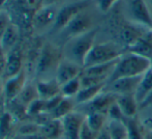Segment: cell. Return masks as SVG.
Returning <instances> with one entry per match:
<instances>
[{"instance_id":"1","label":"cell","mask_w":152,"mask_h":139,"mask_svg":"<svg viewBox=\"0 0 152 139\" xmlns=\"http://www.w3.org/2000/svg\"><path fill=\"white\" fill-rule=\"evenodd\" d=\"M151 69V61L149 58L132 52L124 53L120 56L109 82L123 77L142 76Z\"/></svg>"},{"instance_id":"2","label":"cell","mask_w":152,"mask_h":139,"mask_svg":"<svg viewBox=\"0 0 152 139\" xmlns=\"http://www.w3.org/2000/svg\"><path fill=\"white\" fill-rule=\"evenodd\" d=\"M96 33H97V30L92 29L84 35L70 38V42L66 46L65 58L78 63L83 68L85 58L95 44Z\"/></svg>"},{"instance_id":"3","label":"cell","mask_w":152,"mask_h":139,"mask_svg":"<svg viewBox=\"0 0 152 139\" xmlns=\"http://www.w3.org/2000/svg\"><path fill=\"white\" fill-rule=\"evenodd\" d=\"M124 52L120 49L118 45L115 43L104 42L99 44H94L92 49L89 51L83 65V69L93 65H102L118 59Z\"/></svg>"},{"instance_id":"4","label":"cell","mask_w":152,"mask_h":139,"mask_svg":"<svg viewBox=\"0 0 152 139\" xmlns=\"http://www.w3.org/2000/svg\"><path fill=\"white\" fill-rule=\"evenodd\" d=\"M60 53L57 48L48 44L42 48L39 57L36 63V73L38 76H46L51 73H56L57 67L60 63Z\"/></svg>"},{"instance_id":"5","label":"cell","mask_w":152,"mask_h":139,"mask_svg":"<svg viewBox=\"0 0 152 139\" xmlns=\"http://www.w3.org/2000/svg\"><path fill=\"white\" fill-rule=\"evenodd\" d=\"M130 22L151 29V10L146 0H127Z\"/></svg>"},{"instance_id":"6","label":"cell","mask_w":152,"mask_h":139,"mask_svg":"<svg viewBox=\"0 0 152 139\" xmlns=\"http://www.w3.org/2000/svg\"><path fill=\"white\" fill-rule=\"evenodd\" d=\"M143 78L142 76L136 77H123L119 78L112 82L107 83L104 90L109 91L111 93H114L115 96H136V93L138 90V87L141 83V80Z\"/></svg>"},{"instance_id":"7","label":"cell","mask_w":152,"mask_h":139,"mask_svg":"<svg viewBox=\"0 0 152 139\" xmlns=\"http://www.w3.org/2000/svg\"><path fill=\"white\" fill-rule=\"evenodd\" d=\"M91 25V17L87 13H85V10H83L80 14L77 15L62 30L64 31V33H65V35L67 38H74L76 36L84 35V33L92 30Z\"/></svg>"},{"instance_id":"8","label":"cell","mask_w":152,"mask_h":139,"mask_svg":"<svg viewBox=\"0 0 152 139\" xmlns=\"http://www.w3.org/2000/svg\"><path fill=\"white\" fill-rule=\"evenodd\" d=\"M83 68L78 63L69 60L67 58H63L60 60L56 73H55V79L59 83V85H63L68 81L75 78H78L82 74Z\"/></svg>"},{"instance_id":"9","label":"cell","mask_w":152,"mask_h":139,"mask_svg":"<svg viewBox=\"0 0 152 139\" xmlns=\"http://www.w3.org/2000/svg\"><path fill=\"white\" fill-rule=\"evenodd\" d=\"M85 117L80 112L72 111L68 115L61 119L63 125V137L64 139H79L82 125Z\"/></svg>"},{"instance_id":"10","label":"cell","mask_w":152,"mask_h":139,"mask_svg":"<svg viewBox=\"0 0 152 139\" xmlns=\"http://www.w3.org/2000/svg\"><path fill=\"white\" fill-rule=\"evenodd\" d=\"M87 2H77V3H72L69 5H66L64 7H62L57 14V18L55 21L54 28L57 30L63 29L78 14H80L81 12L86 8Z\"/></svg>"},{"instance_id":"11","label":"cell","mask_w":152,"mask_h":139,"mask_svg":"<svg viewBox=\"0 0 152 139\" xmlns=\"http://www.w3.org/2000/svg\"><path fill=\"white\" fill-rule=\"evenodd\" d=\"M26 83V73L24 70L16 76L7 78L4 84V96L7 102L15 101L22 93Z\"/></svg>"},{"instance_id":"12","label":"cell","mask_w":152,"mask_h":139,"mask_svg":"<svg viewBox=\"0 0 152 139\" xmlns=\"http://www.w3.org/2000/svg\"><path fill=\"white\" fill-rule=\"evenodd\" d=\"M149 28L140 26L138 24H134L132 22H129L128 24L124 25L120 30V40L125 45L127 49H129L132 46H134L137 43V40L141 38Z\"/></svg>"},{"instance_id":"13","label":"cell","mask_w":152,"mask_h":139,"mask_svg":"<svg viewBox=\"0 0 152 139\" xmlns=\"http://www.w3.org/2000/svg\"><path fill=\"white\" fill-rule=\"evenodd\" d=\"M22 52L16 46L6 54V59L4 63V73H5L6 78L14 77L22 72Z\"/></svg>"},{"instance_id":"14","label":"cell","mask_w":152,"mask_h":139,"mask_svg":"<svg viewBox=\"0 0 152 139\" xmlns=\"http://www.w3.org/2000/svg\"><path fill=\"white\" fill-rule=\"evenodd\" d=\"M57 14L58 12L51 5L40 7L34 13L33 18H32V24L36 28H44L51 24H55Z\"/></svg>"},{"instance_id":"15","label":"cell","mask_w":152,"mask_h":139,"mask_svg":"<svg viewBox=\"0 0 152 139\" xmlns=\"http://www.w3.org/2000/svg\"><path fill=\"white\" fill-rule=\"evenodd\" d=\"M117 100V96H115L114 93H111L109 91L104 90L102 93H100L95 99H93L91 102H89L87 104L89 108V112H102L107 114L109 108L111 107V105L115 103Z\"/></svg>"},{"instance_id":"16","label":"cell","mask_w":152,"mask_h":139,"mask_svg":"<svg viewBox=\"0 0 152 139\" xmlns=\"http://www.w3.org/2000/svg\"><path fill=\"white\" fill-rule=\"evenodd\" d=\"M36 87H37L39 98L45 101H48L52 98L61 95V86L55 78L39 80L36 84Z\"/></svg>"},{"instance_id":"17","label":"cell","mask_w":152,"mask_h":139,"mask_svg":"<svg viewBox=\"0 0 152 139\" xmlns=\"http://www.w3.org/2000/svg\"><path fill=\"white\" fill-rule=\"evenodd\" d=\"M128 52L150 58L152 55V30L148 29L137 43L128 49Z\"/></svg>"},{"instance_id":"18","label":"cell","mask_w":152,"mask_h":139,"mask_svg":"<svg viewBox=\"0 0 152 139\" xmlns=\"http://www.w3.org/2000/svg\"><path fill=\"white\" fill-rule=\"evenodd\" d=\"M125 118H134L139 110V103L134 95L118 96L116 100Z\"/></svg>"},{"instance_id":"19","label":"cell","mask_w":152,"mask_h":139,"mask_svg":"<svg viewBox=\"0 0 152 139\" xmlns=\"http://www.w3.org/2000/svg\"><path fill=\"white\" fill-rule=\"evenodd\" d=\"M40 126V133L47 139H58L63 136V125L61 119L50 118Z\"/></svg>"},{"instance_id":"20","label":"cell","mask_w":152,"mask_h":139,"mask_svg":"<svg viewBox=\"0 0 152 139\" xmlns=\"http://www.w3.org/2000/svg\"><path fill=\"white\" fill-rule=\"evenodd\" d=\"M18 38H19L18 28H17L16 25L10 24V27L7 28V30L4 32V35L0 38V48H1V51H4L7 54L10 51H12L16 47Z\"/></svg>"},{"instance_id":"21","label":"cell","mask_w":152,"mask_h":139,"mask_svg":"<svg viewBox=\"0 0 152 139\" xmlns=\"http://www.w3.org/2000/svg\"><path fill=\"white\" fill-rule=\"evenodd\" d=\"M106 85L107 83H104V84H98L94 85V86L81 88L79 93L75 97L76 98V102L78 104H88L93 99H95L100 93L104 91Z\"/></svg>"},{"instance_id":"22","label":"cell","mask_w":152,"mask_h":139,"mask_svg":"<svg viewBox=\"0 0 152 139\" xmlns=\"http://www.w3.org/2000/svg\"><path fill=\"white\" fill-rule=\"evenodd\" d=\"M106 129L111 139H127V129L125 121H111L109 119L106 124Z\"/></svg>"},{"instance_id":"23","label":"cell","mask_w":152,"mask_h":139,"mask_svg":"<svg viewBox=\"0 0 152 139\" xmlns=\"http://www.w3.org/2000/svg\"><path fill=\"white\" fill-rule=\"evenodd\" d=\"M151 90H152V69H150L148 72H146L143 75V78L138 87L136 96H134L138 103L140 104Z\"/></svg>"},{"instance_id":"24","label":"cell","mask_w":152,"mask_h":139,"mask_svg":"<svg viewBox=\"0 0 152 139\" xmlns=\"http://www.w3.org/2000/svg\"><path fill=\"white\" fill-rule=\"evenodd\" d=\"M107 114L102 112H89L87 113L86 123L96 133H99L104 127H106V121H107Z\"/></svg>"},{"instance_id":"25","label":"cell","mask_w":152,"mask_h":139,"mask_svg":"<svg viewBox=\"0 0 152 139\" xmlns=\"http://www.w3.org/2000/svg\"><path fill=\"white\" fill-rule=\"evenodd\" d=\"M74 109V103L70 101V98H64L60 101V103L56 106V108L50 113V116L52 118L56 119H62L63 117H65L66 115H68L70 112H72Z\"/></svg>"},{"instance_id":"26","label":"cell","mask_w":152,"mask_h":139,"mask_svg":"<svg viewBox=\"0 0 152 139\" xmlns=\"http://www.w3.org/2000/svg\"><path fill=\"white\" fill-rule=\"evenodd\" d=\"M15 117L10 112H4L0 117V139L12 138V132L14 130Z\"/></svg>"},{"instance_id":"27","label":"cell","mask_w":152,"mask_h":139,"mask_svg":"<svg viewBox=\"0 0 152 139\" xmlns=\"http://www.w3.org/2000/svg\"><path fill=\"white\" fill-rule=\"evenodd\" d=\"M38 98H39V96H38L36 85H31V84H27L26 83L25 87L23 88L22 93H20V96H19L16 100H18V101L20 102L21 104L24 105V106L28 107L32 102L35 101Z\"/></svg>"},{"instance_id":"28","label":"cell","mask_w":152,"mask_h":139,"mask_svg":"<svg viewBox=\"0 0 152 139\" xmlns=\"http://www.w3.org/2000/svg\"><path fill=\"white\" fill-rule=\"evenodd\" d=\"M127 129V139H143L144 137V126H141L136 118H125Z\"/></svg>"},{"instance_id":"29","label":"cell","mask_w":152,"mask_h":139,"mask_svg":"<svg viewBox=\"0 0 152 139\" xmlns=\"http://www.w3.org/2000/svg\"><path fill=\"white\" fill-rule=\"evenodd\" d=\"M81 77V76H80ZM75 78L68 81L67 83L61 85V95L64 98H72L76 97L81 90V78Z\"/></svg>"},{"instance_id":"30","label":"cell","mask_w":152,"mask_h":139,"mask_svg":"<svg viewBox=\"0 0 152 139\" xmlns=\"http://www.w3.org/2000/svg\"><path fill=\"white\" fill-rule=\"evenodd\" d=\"M27 113L28 115H34V116H38L46 113V101L40 98L36 99L27 107Z\"/></svg>"},{"instance_id":"31","label":"cell","mask_w":152,"mask_h":139,"mask_svg":"<svg viewBox=\"0 0 152 139\" xmlns=\"http://www.w3.org/2000/svg\"><path fill=\"white\" fill-rule=\"evenodd\" d=\"M107 116H108V119H111V121H125V116L123 115L121 109L119 108L118 104L116 102L111 105L108 112H107Z\"/></svg>"},{"instance_id":"32","label":"cell","mask_w":152,"mask_h":139,"mask_svg":"<svg viewBox=\"0 0 152 139\" xmlns=\"http://www.w3.org/2000/svg\"><path fill=\"white\" fill-rule=\"evenodd\" d=\"M44 0H19L21 7L24 8L26 10H38L42 7V4Z\"/></svg>"},{"instance_id":"33","label":"cell","mask_w":152,"mask_h":139,"mask_svg":"<svg viewBox=\"0 0 152 139\" xmlns=\"http://www.w3.org/2000/svg\"><path fill=\"white\" fill-rule=\"evenodd\" d=\"M98 133H96L95 131L91 129L88 126V124L86 123V119L84 121L82 125V128H81L80 131V137L79 139H96L97 138Z\"/></svg>"},{"instance_id":"34","label":"cell","mask_w":152,"mask_h":139,"mask_svg":"<svg viewBox=\"0 0 152 139\" xmlns=\"http://www.w3.org/2000/svg\"><path fill=\"white\" fill-rule=\"evenodd\" d=\"M12 24L10 20V16H8L7 12L4 10H0V38L4 35L10 25Z\"/></svg>"},{"instance_id":"35","label":"cell","mask_w":152,"mask_h":139,"mask_svg":"<svg viewBox=\"0 0 152 139\" xmlns=\"http://www.w3.org/2000/svg\"><path fill=\"white\" fill-rule=\"evenodd\" d=\"M118 1H120V0H95V3L98 10L102 13L106 14V13H108Z\"/></svg>"},{"instance_id":"36","label":"cell","mask_w":152,"mask_h":139,"mask_svg":"<svg viewBox=\"0 0 152 139\" xmlns=\"http://www.w3.org/2000/svg\"><path fill=\"white\" fill-rule=\"evenodd\" d=\"M150 105H152V90L145 97V99L139 104V109L146 108V107L150 106Z\"/></svg>"},{"instance_id":"37","label":"cell","mask_w":152,"mask_h":139,"mask_svg":"<svg viewBox=\"0 0 152 139\" xmlns=\"http://www.w3.org/2000/svg\"><path fill=\"white\" fill-rule=\"evenodd\" d=\"M143 125H144V128L147 129L148 131H150L152 133V116L147 117L146 119L143 121Z\"/></svg>"},{"instance_id":"38","label":"cell","mask_w":152,"mask_h":139,"mask_svg":"<svg viewBox=\"0 0 152 139\" xmlns=\"http://www.w3.org/2000/svg\"><path fill=\"white\" fill-rule=\"evenodd\" d=\"M96 139H111L110 135H109L108 131H107V129H106V127H104V129H102V131L98 133L97 138H96Z\"/></svg>"},{"instance_id":"39","label":"cell","mask_w":152,"mask_h":139,"mask_svg":"<svg viewBox=\"0 0 152 139\" xmlns=\"http://www.w3.org/2000/svg\"><path fill=\"white\" fill-rule=\"evenodd\" d=\"M22 138L23 139H47L40 132L35 133V134H31V135H28V136H24V137H22Z\"/></svg>"},{"instance_id":"40","label":"cell","mask_w":152,"mask_h":139,"mask_svg":"<svg viewBox=\"0 0 152 139\" xmlns=\"http://www.w3.org/2000/svg\"><path fill=\"white\" fill-rule=\"evenodd\" d=\"M143 139H152V133L147 129H145V128H144V137H143Z\"/></svg>"},{"instance_id":"41","label":"cell","mask_w":152,"mask_h":139,"mask_svg":"<svg viewBox=\"0 0 152 139\" xmlns=\"http://www.w3.org/2000/svg\"><path fill=\"white\" fill-rule=\"evenodd\" d=\"M44 1H46L47 3H48V5H51L52 3H55V2H57V1H60V0H44Z\"/></svg>"},{"instance_id":"42","label":"cell","mask_w":152,"mask_h":139,"mask_svg":"<svg viewBox=\"0 0 152 139\" xmlns=\"http://www.w3.org/2000/svg\"><path fill=\"white\" fill-rule=\"evenodd\" d=\"M5 2H6V0H0V10H1L2 6L5 4Z\"/></svg>"},{"instance_id":"43","label":"cell","mask_w":152,"mask_h":139,"mask_svg":"<svg viewBox=\"0 0 152 139\" xmlns=\"http://www.w3.org/2000/svg\"><path fill=\"white\" fill-rule=\"evenodd\" d=\"M146 1H147V3H148L149 7H150V10H152V0H146Z\"/></svg>"},{"instance_id":"44","label":"cell","mask_w":152,"mask_h":139,"mask_svg":"<svg viewBox=\"0 0 152 139\" xmlns=\"http://www.w3.org/2000/svg\"><path fill=\"white\" fill-rule=\"evenodd\" d=\"M10 139H23V138L20 136V137H12V138H10Z\"/></svg>"},{"instance_id":"45","label":"cell","mask_w":152,"mask_h":139,"mask_svg":"<svg viewBox=\"0 0 152 139\" xmlns=\"http://www.w3.org/2000/svg\"><path fill=\"white\" fill-rule=\"evenodd\" d=\"M151 30H152V10H151Z\"/></svg>"},{"instance_id":"46","label":"cell","mask_w":152,"mask_h":139,"mask_svg":"<svg viewBox=\"0 0 152 139\" xmlns=\"http://www.w3.org/2000/svg\"><path fill=\"white\" fill-rule=\"evenodd\" d=\"M149 59H150V61H151V69H152V55H151V57Z\"/></svg>"}]
</instances>
